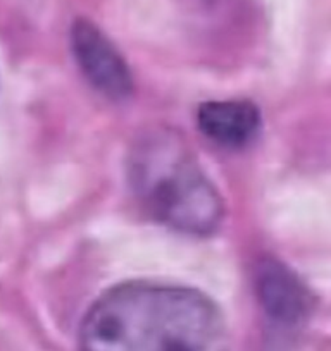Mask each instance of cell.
<instances>
[{"label":"cell","instance_id":"obj_1","mask_svg":"<svg viewBox=\"0 0 331 351\" xmlns=\"http://www.w3.org/2000/svg\"><path fill=\"white\" fill-rule=\"evenodd\" d=\"M81 351H228L218 306L190 288L130 282L100 296L80 330Z\"/></svg>","mask_w":331,"mask_h":351},{"label":"cell","instance_id":"obj_2","mask_svg":"<svg viewBox=\"0 0 331 351\" xmlns=\"http://www.w3.org/2000/svg\"><path fill=\"white\" fill-rule=\"evenodd\" d=\"M128 176L141 207L168 228L209 234L221 222V197L178 134L154 130L138 138Z\"/></svg>","mask_w":331,"mask_h":351},{"label":"cell","instance_id":"obj_3","mask_svg":"<svg viewBox=\"0 0 331 351\" xmlns=\"http://www.w3.org/2000/svg\"><path fill=\"white\" fill-rule=\"evenodd\" d=\"M71 47L87 80L109 99H126L133 77L109 38L89 19H78L71 28Z\"/></svg>","mask_w":331,"mask_h":351},{"label":"cell","instance_id":"obj_4","mask_svg":"<svg viewBox=\"0 0 331 351\" xmlns=\"http://www.w3.org/2000/svg\"><path fill=\"white\" fill-rule=\"evenodd\" d=\"M202 133L219 147L240 148L251 143L261 130V114L251 102H207L197 112Z\"/></svg>","mask_w":331,"mask_h":351},{"label":"cell","instance_id":"obj_5","mask_svg":"<svg viewBox=\"0 0 331 351\" xmlns=\"http://www.w3.org/2000/svg\"><path fill=\"white\" fill-rule=\"evenodd\" d=\"M258 291L269 317L283 324H295L309 312L307 289L295 274L275 260H266L258 271Z\"/></svg>","mask_w":331,"mask_h":351}]
</instances>
